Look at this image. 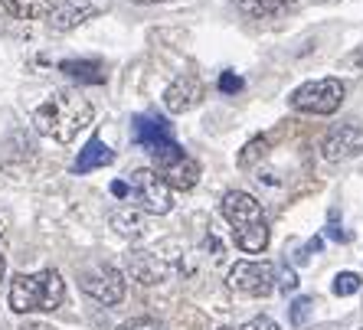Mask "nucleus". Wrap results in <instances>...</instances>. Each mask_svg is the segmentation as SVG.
I'll return each instance as SVG.
<instances>
[{
	"label": "nucleus",
	"instance_id": "9b49d317",
	"mask_svg": "<svg viewBox=\"0 0 363 330\" xmlns=\"http://www.w3.org/2000/svg\"><path fill=\"white\" fill-rule=\"evenodd\" d=\"M125 268L138 285H161V281L170 278V271H174L161 255H154V252H131L125 258Z\"/></svg>",
	"mask_w": 363,
	"mask_h": 330
},
{
	"label": "nucleus",
	"instance_id": "9d476101",
	"mask_svg": "<svg viewBox=\"0 0 363 330\" xmlns=\"http://www.w3.org/2000/svg\"><path fill=\"white\" fill-rule=\"evenodd\" d=\"M203 102V82L196 76H177L164 92V108L170 115H184Z\"/></svg>",
	"mask_w": 363,
	"mask_h": 330
},
{
	"label": "nucleus",
	"instance_id": "0eeeda50",
	"mask_svg": "<svg viewBox=\"0 0 363 330\" xmlns=\"http://www.w3.org/2000/svg\"><path fill=\"white\" fill-rule=\"evenodd\" d=\"M79 285H82L85 295L95 297V301L105 307H115L125 301V278H121L111 265H95V268L82 271Z\"/></svg>",
	"mask_w": 363,
	"mask_h": 330
},
{
	"label": "nucleus",
	"instance_id": "aec40b11",
	"mask_svg": "<svg viewBox=\"0 0 363 330\" xmlns=\"http://www.w3.org/2000/svg\"><path fill=\"white\" fill-rule=\"evenodd\" d=\"M265 151H269V137H252L239 154V167H252L259 157H265Z\"/></svg>",
	"mask_w": 363,
	"mask_h": 330
},
{
	"label": "nucleus",
	"instance_id": "cd10ccee",
	"mask_svg": "<svg viewBox=\"0 0 363 330\" xmlns=\"http://www.w3.org/2000/svg\"><path fill=\"white\" fill-rule=\"evenodd\" d=\"M111 193H115V196H128V183H111Z\"/></svg>",
	"mask_w": 363,
	"mask_h": 330
},
{
	"label": "nucleus",
	"instance_id": "f257e3e1",
	"mask_svg": "<svg viewBox=\"0 0 363 330\" xmlns=\"http://www.w3.org/2000/svg\"><path fill=\"white\" fill-rule=\"evenodd\" d=\"M95 108L89 98H82V92L76 89H56V92L33 111V127L43 137H52L60 144H72L79 137V131L92 125Z\"/></svg>",
	"mask_w": 363,
	"mask_h": 330
},
{
	"label": "nucleus",
	"instance_id": "39448f33",
	"mask_svg": "<svg viewBox=\"0 0 363 330\" xmlns=\"http://www.w3.org/2000/svg\"><path fill=\"white\" fill-rule=\"evenodd\" d=\"M128 193H131V200L138 203V210L151 212V216H164V212H170V206H174L167 180L151 167H141L128 177Z\"/></svg>",
	"mask_w": 363,
	"mask_h": 330
},
{
	"label": "nucleus",
	"instance_id": "20e7f679",
	"mask_svg": "<svg viewBox=\"0 0 363 330\" xmlns=\"http://www.w3.org/2000/svg\"><path fill=\"white\" fill-rule=\"evenodd\" d=\"M344 95L347 89L340 79H314L291 92V108L304 111V115H334L344 105Z\"/></svg>",
	"mask_w": 363,
	"mask_h": 330
},
{
	"label": "nucleus",
	"instance_id": "f8f14e48",
	"mask_svg": "<svg viewBox=\"0 0 363 330\" xmlns=\"http://www.w3.org/2000/svg\"><path fill=\"white\" fill-rule=\"evenodd\" d=\"M89 17H95L92 0H52V10L46 20H50V26L56 33H69V30H76Z\"/></svg>",
	"mask_w": 363,
	"mask_h": 330
},
{
	"label": "nucleus",
	"instance_id": "4468645a",
	"mask_svg": "<svg viewBox=\"0 0 363 330\" xmlns=\"http://www.w3.org/2000/svg\"><path fill=\"white\" fill-rule=\"evenodd\" d=\"M111 161H115V151H111L101 137H92V141L79 151L72 170H76V173H92V170H99V167H108Z\"/></svg>",
	"mask_w": 363,
	"mask_h": 330
},
{
	"label": "nucleus",
	"instance_id": "412c9836",
	"mask_svg": "<svg viewBox=\"0 0 363 330\" xmlns=\"http://www.w3.org/2000/svg\"><path fill=\"white\" fill-rule=\"evenodd\" d=\"M360 285H363V278L357 275V271H340L337 278H334V295H337V297H350V295H357V291H360Z\"/></svg>",
	"mask_w": 363,
	"mask_h": 330
},
{
	"label": "nucleus",
	"instance_id": "f03ea898",
	"mask_svg": "<svg viewBox=\"0 0 363 330\" xmlns=\"http://www.w3.org/2000/svg\"><path fill=\"white\" fill-rule=\"evenodd\" d=\"M10 311L33 314V311H56L66 301V281L56 268H43L36 275H17L10 281Z\"/></svg>",
	"mask_w": 363,
	"mask_h": 330
},
{
	"label": "nucleus",
	"instance_id": "f3484780",
	"mask_svg": "<svg viewBox=\"0 0 363 330\" xmlns=\"http://www.w3.org/2000/svg\"><path fill=\"white\" fill-rule=\"evenodd\" d=\"M298 0H236V7L242 10V13H249V17H279V13H285V10H291Z\"/></svg>",
	"mask_w": 363,
	"mask_h": 330
},
{
	"label": "nucleus",
	"instance_id": "a211bd4d",
	"mask_svg": "<svg viewBox=\"0 0 363 330\" xmlns=\"http://www.w3.org/2000/svg\"><path fill=\"white\" fill-rule=\"evenodd\" d=\"M233 236H236V246L249 255H259V252L269 249V226H265V222H255V226H249V229H239V232H233Z\"/></svg>",
	"mask_w": 363,
	"mask_h": 330
},
{
	"label": "nucleus",
	"instance_id": "393cba45",
	"mask_svg": "<svg viewBox=\"0 0 363 330\" xmlns=\"http://www.w3.org/2000/svg\"><path fill=\"white\" fill-rule=\"evenodd\" d=\"M239 330H279V324H275L272 317H265V314H262V317H252V321H245Z\"/></svg>",
	"mask_w": 363,
	"mask_h": 330
},
{
	"label": "nucleus",
	"instance_id": "473e14b6",
	"mask_svg": "<svg viewBox=\"0 0 363 330\" xmlns=\"http://www.w3.org/2000/svg\"><path fill=\"white\" fill-rule=\"evenodd\" d=\"M220 330H233V327H220Z\"/></svg>",
	"mask_w": 363,
	"mask_h": 330
},
{
	"label": "nucleus",
	"instance_id": "bb28decb",
	"mask_svg": "<svg viewBox=\"0 0 363 330\" xmlns=\"http://www.w3.org/2000/svg\"><path fill=\"white\" fill-rule=\"evenodd\" d=\"M20 330H52V327H50V324H40V321H26Z\"/></svg>",
	"mask_w": 363,
	"mask_h": 330
},
{
	"label": "nucleus",
	"instance_id": "5701e85b",
	"mask_svg": "<svg viewBox=\"0 0 363 330\" xmlns=\"http://www.w3.org/2000/svg\"><path fill=\"white\" fill-rule=\"evenodd\" d=\"M115 330H164V327L154 321V317H131V321L118 324Z\"/></svg>",
	"mask_w": 363,
	"mask_h": 330
},
{
	"label": "nucleus",
	"instance_id": "a878e982",
	"mask_svg": "<svg viewBox=\"0 0 363 330\" xmlns=\"http://www.w3.org/2000/svg\"><path fill=\"white\" fill-rule=\"evenodd\" d=\"M279 288L281 291H295L298 288V275L291 268H281L279 271Z\"/></svg>",
	"mask_w": 363,
	"mask_h": 330
},
{
	"label": "nucleus",
	"instance_id": "4be33fe9",
	"mask_svg": "<svg viewBox=\"0 0 363 330\" xmlns=\"http://www.w3.org/2000/svg\"><path fill=\"white\" fill-rule=\"evenodd\" d=\"M308 314H311V297H298L295 305H291V324L301 327V324L308 321Z\"/></svg>",
	"mask_w": 363,
	"mask_h": 330
},
{
	"label": "nucleus",
	"instance_id": "2eb2a0df",
	"mask_svg": "<svg viewBox=\"0 0 363 330\" xmlns=\"http://www.w3.org/2000/svg\"><path fill=\"white\" fill-rule=\"evenodd\" d=\"M108 222H111V229L118 232V236H125V239H141L144 236V212L141 210H131V206H121V210H115L108 216Z\"/></svg>",
	"mask_w": 363,
	"mask_h": 330
},
{
	"label": "nucleus",
	"instance_id": "7ed1b4c3",
	"mask_svg": "<svg viewBox=\"0 0 363 330\" xmlns=\"http://www.w3.org/2000/svg\"><path fill=\"white\" fill-rule=\"evenodd\" d=\"M131 141H135L141 151L151 154L154 164H157L161 170L170 167L177 157H184V147L177 144L170 121L161 118V115H154V111H147V115H135V118H131Z\"/></svg>",
	"mask_w": 363,
	"mask_h": 330
},
{
	"label": "nucleus",
	"instance_id": "6e6552de",
	"mask_svg": "<svg viewBox=\"0 0 363 330\" xmlns=\"http://www.w3.org/2000/svg\"><path fill=\"white\" fill-rule=\"evenodd\" d=\"M223 216H226V222L233 226V232L249 229V226H255V222H265L262 203H259L255 196H249L245 190H229V193L223 196Z\"/></svg>",
	"mask_w": 363,
	"mask_h": 330
},
{
	"label": "nucleus",
	"instance_id": "dca6fc26",
	"mask_svg": "<svg viewBox=\"0 0 363 330\" xmlns=\"http://www.w3.org/2000/svg\"><path fill=\"white\" fill-rule=\"evenodd\" d=\"M0 4H4L10 17L17 20H43L50 17L52 10V0H0Z\"/></svg>",
	"mask_w": 363,
	"mask_h": 330
},
{
	"label": "nucleus",
	"instance_id": "2f4dec72",
	"mask_svg": "<svg viewBox=\"0 0 363 330\" xmlns=\"http://www.w3.org/2000/svg\"><path fill=\"white\" fill-rule=\"evenodd\" d=\"M135 4H164V0H135Z\"/></svg>",
	"mask_w": 363,
	"mask_h": 330
},
{
	"label": "nucleus",
	"instance_id": "b1692460",
	"mask_svg": "<svg viewBox=\"0 0 363 330\" xmlns=\"http://www.w3.org/2000/svg\"><path fill=\"white\" fill-rule=\"evenodd\" d=\"M220 92H226V95L242 92V79H239L236 72H223L220 76Z\"/></svg>",
	"mask_w": 363,
	"mask_h": 330
},
{
	"label": "nucleus",
	"instance_id": "c756f323",
	"mask_svg": "<svg viewBox=\"0 0 363 330\" xmlns=\"http://www.w3.org/2000/svg\"><path fill=\"white\" fill-rule=\"evenodd\" d=\"M4 271H7V258L0 255V281H4Z\"/></svg>",
	"mask_w": 363,
	"mask_h": 330
},
{
	"label": "nucleus",
	"instance_id": "c85d7f7f",
	"mask_svg": "<svg viewBox=\"0 0 363 330\" xmlns=\"http://www.w3.org/2000/svg\"><path fill=\"white\" fill-rule=\"evenodd\" d=\"M347 62H354L357 69H363V50H360V52H354V56H350V59H347Z\"/></svg>",
	"mask_w": 363,
	"mask_h": 330
},
{
	"label": "nucleus",
	"instance_id": "6ab92c4d",
	"mask_svg": "<svg viewBox=\"0 0 363 330\" xmlns=\"http://www.w3.org/2000/svg\"><path fill=\"white\" fill-rule=\"evenodd\" d=\"M62 72H69V76L82 79V82H105V76H101V62H60Z\"/></svg>",
	"mask_w": 363,
	"mask_h": 330
},
{
	"label": "nucleus",
	"instance_id": "ddd939ff",
	"mask_svg": "<svg viewBox=\"0 0 363 330\" xmlns=\"http://www.w3.org/2000/svg\"><path fill=\"white\" fill-rule=\"evenodd\" d=\"M161 177L167 180L170 190H194L196 180H200V164H196L190 154H184V157H177L170 167L161 170Z\"/></svg>",
	"mask_w": 363,
	"mask_h": 330
},
{
	"label": "nucleus",
	"instance_id": "7c9ffc66",
	"mask_svg": "<svg viewBox=\"0 0 363 330\" xmlns=\"http://www.w3.org/2000/svg\"><path fill=\"white\" fill-rule=\"evenodd\" d=\"M318 330H340L337 324H324V327H318Z\"/></svg>",
	"mask_w": 363,
	"mask_h": 330
},
{
	"label": "nucleus",
	"instance_id": "423d86ee",
	"mask_svg": "<svg viewBox=\"0 0 363 330\" xmlns=\"http://www.w3.org/2000/svg\"><path fill=\"white\" fill-rule=\"evenodd\" d=\"M226 285L239 295L249 297H269L275 291V268L269 262H236L229 268Z\"/></svg>",
	"mask_w": 363,
	"mask_h": 330
},
{
	"label": "nucleus",
	"instance_id": "1a4fd4ad",
	"mask_svg": "<svg viewBox=\"0 0 363 330\" xmlns=\"http://www.w3.org/2000/svg\"><path fill=\"white\" fill-rule=\"evenodd\" d=\"M360 151H363V127H357V125L334 127L321 141V157L330 164L347 161V157H354V154H360Z\"/></svg>",
	"mask_w": 363,
	"mask_h": 330
}]
</instances>
